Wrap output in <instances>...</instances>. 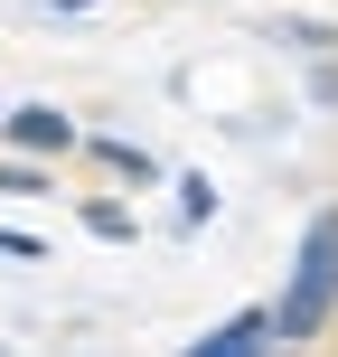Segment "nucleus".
Wrapping results in <instances>:
<instances>
[{"instance_id": "f257e3e1", "label": "nucleus", "mask_w": 338, "mask_h": 357, "mask_svg": "<svg viewBox=\"0 0 338 357\" xmlns=\"http://www.w3.org/2000/svg\"><path fill=\"white\" fill-rule=\"evenodd\" d=\"M329 301H338V207L310 216L301 264H291V291H282V310H272V329H282V339H310V329L329 320Z\"/></svg>"}, {"instance_id": "f03ea898", "label": "nucleus", "mask_w": 338, "mask_h": 357, "mask_svg": "<svg viewBox=\"0 0 338 357\" xmlns=\"http://www.w3.org/2000/svg\"><path fill=\"white\" fill-rule=\"evenodd\" d=\"M272 339H282V329H272L263 310H235V320H226V329H207L188 357H272Z\"/></svg>"}, {"instance_id": "7ed1b4c3", "label": "nucleus", "mask_w": 338, "mask_h": 357, "mask_svg": "<svg viewBox=\"0 0 338 357\" xmlns=\"http://www.w3.org/2000/svg\"><path fill=\"white\" fill-rule=\"evenodd\" d=\"M10 132H19V142H29V151H56V142H66V123H56V113H19Z\"/></svg>"}]
</instances>
